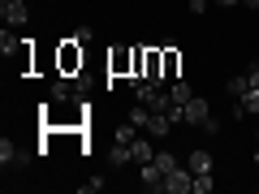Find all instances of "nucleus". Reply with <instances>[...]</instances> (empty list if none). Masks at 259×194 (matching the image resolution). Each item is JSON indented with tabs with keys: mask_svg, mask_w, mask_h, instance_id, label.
<instances>
[{
	"mask_svg": "<svg viewBox=\"0 0 259 194\" xmlns=\"http://www.w3.org/2000/svg\"><path fill=\"white\" fill-rule=\"evenodd\" d=\"M0 18H5V26H26L30 22L26 0H0Z\"/></svg>",
	"mask_w": 259,
	"mask_h": 194,
	"instance_id": "obj_1",
	"label": "nucleus"
},
{
	"mask_svg": "<svg viewBox=\"0 0 259 194\" xmlns=\"http://www.w3.org/2000/svg\"><path fill=\"white\" fill-rule=\"evenodd\" d=\"M164 190H168V194H190V190H194V173H190V168H182V164H177L173 173L164 177Z\"/></svg>",
	"mask_w": 259,
	"mask_h": 194,
	"instance_id": "obj_2",
	"label": "nucleus"
},
{
	"mask_svg": "<svg viewBox=\"0 0 259 194\" xmlns=\"http://www.w3.org/2000/svg\"><path fill=\"white\" fill-rule=\"evenodd\" d=\"M74 69H82V43L69 39V43L61 47V74H74Z\"/></svg>",
	"mask_w": 259,
	"mask_h": 194,
	"instance_id": "obj_3",
	"label": "nucleus"
},
{
	"mask_svg": "<svg viewBox=\"0 0 259 194\" xmlns=\"http://www.w3.org/2000/svg\"><path fill=\"white\" fill-rule=\"evenodd\" d=\"M0 164L5 168H22L26 164V151H22L13 138H0Z\"/></svg>",
	"mask_w": 259,
	"mask_h": 194,
	"instance_id": "obj_4",
	"label": "nucleus"
},
{
	"mask_svg": "<svg viewBox=\"0 0 259 194\" xmlns=\"http://www.w3.org/2000/svg\"><path fill=\"white\" fill-rule=\"evenodd\" d=\"M182 112H186V125H203V121L212 117V108H207V100H203V95H194V100L186 104Z\"/></svg>",
	"mask_w": 259,
	"mask_h": 194,
	"instance_id": "obj_5",
	"label": "nucleus"
},
{
	"mask_svg": "<svg viewBox=\"0 0 259 194\" xmlns=\"http://www.w3.org/2000/svg\"><path fill=\"white\" fill-rule=\"evenodd\" d=\"M139 181H143V190H164V173L156 168V160L139 164Z\"/></svg>",
	"mask_w": 259,
	"mask_h": 194,
	"instance_id": "obj_6",
	"label": "nucleus"
},
{
	"mask_svg": "<svg viewBox=\"0 0 259 194\" xmlns=\"http://www.w3.org/2000/svg\"><path fill=\"white\" fill-rule=\"evenodd\" d=\"M186 168H190L194 177H199V173H212V168H216V164H212V151H203V147H194L190 156H186Z\"/></svg>",
	"mask_w": 259,
	"mask_h": 194,
	"instance_id": "obj_7",
	"label": "nucleus"
},
{
	"mask_svg": "<svg viewBox=\"0 0 259 194\" xmlns=\"http://www.w3.org/2000/svg\"><path fill=\"white\" fill-rule=\"evenodd\" d=\"M168 134H173V121L164 117V112H151V121H147V138H168Z\"/></svg>",
	"mask_w": 259,
	"mask_h": 194,
	"instance_id": "obj_8",
	"label": "nucleus"
},
{
	"mask_svg": "<svg viewBox=\"0 0 259 194\" xmlns=\"http://www.w3.org/2000/svg\"><path fill=\"white\" fill-rule=\"evenodd\" d=\"M130 156H134V164H147V160H156V147L147 138H134L130 142Z\"/></svg>",
	"mask_w": 259,
	"mask_h": 194,
	"instance_id": "obj_9",
	"label": "nucleus"
},
{
	"mask_svg": "<svg viewBox=\"0 0 259 194\" xmlns=\"http://www.w3.org/2000/svg\"><path fill=\"white\" fill-rule=\"evenodd\" d=\"M168 95H173V104H190L194 100V91H190V82H186V78H173V86H168Z\"/></svg>",
	"mask_w": 259,
	"mask_h": 194,
	"instance_id": "obj_10",
	"label": "nucleus"
},
{
	"mask_svg": "<svg viewBox=\"0 0 259 194\" xmlns=\"http://www.w3.org/2000/svg\"><path fill=\"white\" fill-rule=\"evenodd\" d=\"M108 69H112V74H134V52H117L108 61Z\"/></svg>",
	"mask_w": 259,
	"mask_h": 194,
	"instance_id": "obj_11",
	"label": "nucleus"
},
{
	"mask_svg": "<svg viewBox=\"0 0 259 194\" xmlns=\"http://www.w3.org/2000/svg\"><path fill=\"white\" fill-rule=\"evenodd\" d=\"M238 104H242V112H259V86H246L238 95Z\"/></svg>",
	"mask_w": 259,
	"mask_h": 194,
	"instance_id": "obj_12",
	"label": "nucleus"
},
{
	"mask_svg": "<svg viewBox=\"0 0 259 194\" xmlns=\"http://www.w3.org/2000/svg\"><path fill=\"white\" fill-rule=\"evenodd\" d=\"M52 100H56V104L74 100V86H69V78H56V82H52Z\"/></svg>",
	"mask_w": 259,
	"mask_h": 194,
	"instance_id": "obj_13",
	"label": "nucleus"
},
{
	"mask_svg": "<svg viewBox=\"0 0 259 194\" xmlns=\"http://www.w3.org/2000/svg\"><path fill=\"white\" fill-rule=\"evenodd\" d=\"M177 69H182V56H177L173 47H164V82H168V78H177Z\"/></svg>",
	"mask_w": 259,
	"mask_h": 194,
	"instance_id": "obj_14",
	"label": "nucleus"
},
{
	"mask_svg": "<svg viewBox=\"0 0 259 194\" xmlns=\"http://www.w3.org/2000/svg\"><path fill=\"white\" fill-rule=\"evenodd\" d=\"M216 190V177L212 173H199V177H194V194H212Z\"/></svg>",
	"mask_w": 259,
	"mask_h": 194,
	"instance_id": "obj_15",
	"label": "nucleus"
},
{
	"mask_svg": "<svg viewBox=\"0 0 259 194\" xmlns=\"http://www.w3.org/2000/svg\"><path fill=\"white\" fill-rule=\"evenodd\" d=\"M156 168H160V173H173V168H177V156H168V151H156Z\"/></svg>",
	"mask_w": 259,
	"mask_h": 194,
	"instance_id": "obj_16",
	"label": "nucleus"
},
{
	"mask_svg": "<svg viewBox=\"0 0 259 194\" xmlns=\"http://www.w3.org/2000/svg\"><path fill=\"white\" fill-rule=\"evenodd\" d=\"M246 86H250V82H246V74H238V78H229V95H233V100H238V95L246 91Z\"/></svg>",
	"mask_w": 259,
	"mask_h": 194,
	"instance_id": "obj_17",
	"label": "nucleus"
},
{
	"mask_svg": "<svg viewBox=\"0 0 259 194\" xmlns=\"http://www.w3.org/2000/svg\"><path fill=\"white\" fill-rule=\"evenodd\" d=\"M82 190H87V194H100V190H104V177H87Z\"/></svg>",
	"mask_w": 259,
	"mask_h": 194,
	"instance_id": "obj_18",
	"label": "nucleus"
},
{
	"mask_svg": "<svg viewBox=\"0 0 259 194\" xmlns=\"http://www.w3.org/2000/svg\"><path fill=\"white\" fill-rule=\"evenodd\" d=\"M207 5H212V0H186V9H190V13H207Z\"/></svg>",
	"mask_w": 259,
	"mask_h": 194,
	"instance_id": "obj_19",
	"label": "nucleus"
},
{
	"mask_svg": "<svg viewBox=\"0 0 259 194\" xmlns=\"http://www.w3.org/2000/svg\"><path fill=\"white\" fill-rule=\"evenodd\" d=\"M246 82H250V86H259V65H250V69H246Z\"/></svg>",
	"mask_w": 259,
	"mask_h": 194,
	"instance_id": "obj_20",
	"label": "nucleus"
},
{
	"mask_svg": "<svg viewBox=\"0 0 259 194\" xmlns=\"http://www.w3.org/2000/svg\"><path fill=\"white\" fill-rule=\"evenodd\" d=\"M216 5H221V9H238L242 0H216Z\"/></svg>",
	"mask_w": 259,
	"mask_h": 194,
	"instance_id": "obj_21",
	"label": "nucleus"
},
{
	"mask_svg": "<svg viewBox=\"0 0 259 194\" xmlns=\"http://www.w3.org/2000/svg\"><path fill=\"white\" fill-rule=\"evenodd\" d=\"M242 9H259V0H242Z\"/></svg>",
	"mask_w": 259,
	"mask_h": 194,
	"instance_id": "obj_22",
	"label": "nucleus"
},
{
	"mask_svg": "<svg viewBox=\"0 0 259 194\" xmlns=\"http://www.w3.org/2000/svg\"><path fill=\"white\" fill-rule=\"evenodd\" d=\"M255 164H259V151H255Z\"/></svg>",
	"mask_w": 259,
	"mask_h": 194,
	"instance_id": "obj_23",
	"label": "nucleus"
},
{
	"mask_svg": "<svg viewBox=\"0 0 259 194\" xmlns=\"http://www.w3.org/2000/svg\"><path fill=\"white\" fill-rule=\"evenodd\" d=\"M255 134H259V129H255Z\"/></svg>",
	"mask_w": 259,
	"mask_h": 194,
	"instance_id": "obj_24",
	"label": "nucleus"
}]
</instances>
